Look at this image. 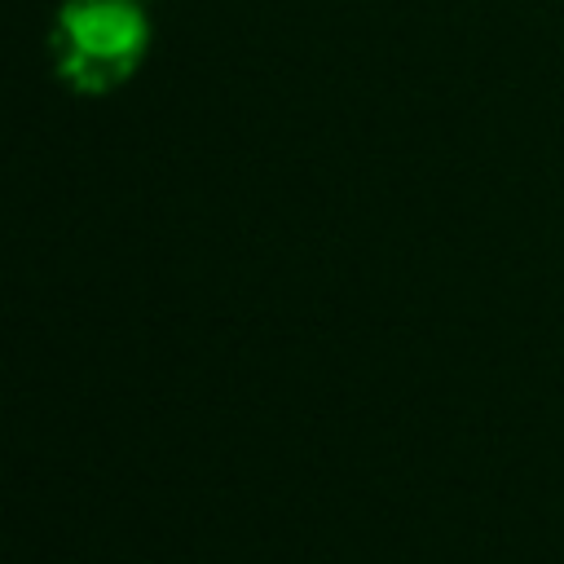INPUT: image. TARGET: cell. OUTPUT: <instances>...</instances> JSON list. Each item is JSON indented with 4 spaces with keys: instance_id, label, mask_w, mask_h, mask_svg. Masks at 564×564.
<instances>
[{
    "instance_id": "1",
    "label": "cell",
    "mask_w": 564,
    "mask_h": 564,
    "mask_svg": "<svg viewBox=\"0 0 564 564\" xmlns=\"http://www.w3.org/2000/svg\"><path fill=\"white\" fill-rule=\"evenodd\" d=\"M57 79L79 97L123 88L150 53V18L137 0H66L48 26Z\"/></svg>"
}]
</instances>
